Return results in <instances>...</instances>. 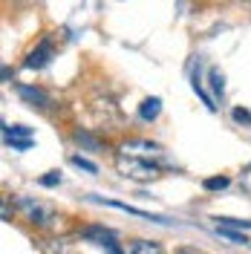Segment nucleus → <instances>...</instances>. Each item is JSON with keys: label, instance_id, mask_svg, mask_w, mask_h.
<instances>
[{"label": "nucleus", "instance_id": "6e6552de", "mask_svg": "<svg viewBox=\"0 0 251 254\" xmlns=\"http://www.w3.org/2000/svg\"><path fill=\"white\" fill-rule=\"evenodd\" d=\"M81 237L93 240V243H98V246H107V243L116 240V234H113L110 228H101V225H87V228L81 231Z\"/></svg>", "mask_w": 251, "mask_h": 254}, {"label": "nucleus", "instance_id": "4468645a", "mask_svg": "<svg viewBox=\"0 0 251 254\" xmlns=\"http://www.w3.org/2000/svg\"><path fill=\"white\" fill-rule=\"evenodd\" d=\"M72 139L78 144H84V147H90V150H101V144H98V139H93L90 133H84V130H75L72 133Z\"/></svg>", "mask_w": 251, "mask_h": 254}, {"label": "nucleus", "instance_id": "423d86ee", "mask_svg": "<svg viewBox=\"0 0 251 254\" xmlns=\"http://www.w3.org/2000/svg\"><path fill=\"white\" fill-rule=\"evenodd\" d=\"M17 95L26 101V104H32V107H41V110H47V107H52V98H49L44 90H38V87H26V84H17Z\"/></svg>", "mask_w": 251, "mask_h": 254}, {"label": "nucleus", "instance_id": "f3484780", "mask_svg": "<svg viewBox=\"0 0 251 254\" xmlns=\"http://www.w3.org/2000/svg\"><path fill=\"white\" fill-rule=\"evenodd\" d=\"M41 185H44V188H55V185H61V174H58V171H52V174L41 176Z\"/></svg>", "mask_w": 251, "mask_h": 254}, {"label": "nucleus", "instance_id": "9d476101", "mask_svg": "<svg viewBox=\"0 0 251 254\" xmlns=\"http://www.w3.org/2000/svg\"><path fill=\"white\" fill-rule=\"evenodd\" d=\"M208 81H211V90H214V95H217V98H222V95H225V75H222L220 66H211V69H208Z\"/></svg>", "mask_w": 251, "mask_h": 254}, {"label": "nucleus", "instance_id": "6ab92c4d", "mask_svg": "<svg viewBox=\"0 0 251 254\" xmlns=\"http://www.w3.org/2000/svg\"><path fill=\"white\" fill-rule=\"evenodd\" d=\"M234 122H240V125H251V113L249 110H243V107H234Z\"/></svg>", "mask_w": 251, "mask_h": 254}, {"label": "nucleus", "instance_id": "39448f33", "mask_svg": "<svg viewBox=\"0 0 251 254\" xmlns=\"http://www.w3.org/2000/svg\"><path fill=\"white\" fill-rule=\"evenodd\" d=\"M52 58H55V47H52V41H49V38H44V41H41V44L26 55V66H29V69H44Z\"/></svg>", "mask_w": 251, "mask_h": 254}, {"label": "nucleus", "instance_id": "aec40b11", "mask_svg": "<svg viewBox=\"0 0 251 254\" xmlns=\"http://www.w3.org/2000/svg\"><path fill=\"white\" fill-rule=\"evenodd\" d=\"M179 254H199V252H190V249H182Z\"/></svg>", "mask_w": 251, "mask_h": 254}, {"label": "nucleus", "instance_id": "1a4fd4ad", "mask_svg": "<svg viewBox=\"0 0 251 254\" xmlns=\"http://www.w3.org/2000/svg\"><path fill=\"white\" fill-rule=\"evenodd\" d=\"M159 113H162V101H159L156 95H150V98H144L139 107V116L144 119V122H153Z\"/></svg>", "mask_w": 251, "mask_h": 254}, {"label": "nucleus", "instance_id": "f03ea898", "mask_svg": "<svg viewBox=\"0 0 251 254\" xmlns=\"http://www.w3.org/2000/svg\"><path fill=\"white\" fill-rule=\"evenodd\" d=\"M122 153L125 156H136V159H159L162 156V147L156 142H147V139H130L122 144Z\"/></svg>", "mask_w": 251, "mask_h": 254}, {"label": "nucleus", "instance_id": "2eb2a0df", "mask_svg": "<svg viewBox=\"0 0 251 254\" xmlns=\"http://www.w3.org/2000/svg\"><path fill=\"white\" fill-rule=\"evenodd\" d=\"M202 185H205V190H225L231 185V179L228 176H211V179H205Z\"/></svg>", "mask_w": 251, "mask_h": 254}, {"label": "nucleus", "instance_id": "a211bd4d", "mask_svg": "<svg viewBox=\"0 0 251 254\" xmlns=\"http://www.w3.org/2000/svg\"><path fill=\"white\" fill-rule=\"evenodd\" d=\"M6 144H9L12 150H29V147H32V139H6Z\"/></svg>", "mask_w": 251, "mask_h": 254}, {"label": "nucleus", "instance_id": "20e7f679", "mask_svg": "<svg viewBox=\"0 0 251 254\" xmlns=\"http://www.w3.org/2000/svg\"><path fill=\"white\" fill-rule=\"evenodd\" d=\"M17 205H20V211L26 214V220L35 222V225H47V222L52 220V211H49L47 205L29 199V196H17Z\"/></svg>", "mask_w": 251, "mask_h": 254}, {"label": "nucleus", "instance_id": "ddd939ff", "mask_svg": "<svg viewBox=\"0 0 251 254\" xmlns=\"http://www.w3.org/2000/svg\"><path fill=\"white\" fill-rule=\"evenodd\" d=\"M217 225L234 231H251V220H237V217H217Z\"/></svg>", "mask_w": 251, "mask_h": 254}, {"label": "nucleus", "instance_id": "9b49d317", "mask_svg": "<svg viewBox=\"0 0 251 254\" xmlns=\"http://www.w3.org/2000/svg\"><path fill=\"white\" fill-rule=\"evenodd\" d=\"M217 234H220L222 240H228L231 246H249V237L240 234V231H234V228H222V225H217Z\"/></svg>", "mask_w": 251, "mask_h": 254}, {"label": "nucleus", "instance_id": "f8f14e48", "mask_svg": "<svg viewBox=\"0 0 251 254\" xmlns=\"http://www.w3.org/2000/svg\"><path fill=\"white\" fill-rule=\"evenodd\" d=\"M3 139H32V130L23 125H3Z\"/></svg>", "mask_w": 251, "mask_h": 254}, {"label": "nucleus", "instance_id": "7ed1b4c3", "mask_svg": "<svg viewBox=\"0 0 251 254\" xmlns=\"http://www.w3.org/2000/svg\"><path fill=\"white\" fill-rule=\"evenodd\" d=\"M95 202H104V205L110 208H119V211H127V214H133V217H139V220H147V222H159V225H173V220L168 217H162V214H150V211H141V208H133L127 205V202H119V199H104V196H93Z\"/></svg>", "mask_w": 251, "mask_h": 254}, {"label": "nucleus", "instance_id": "f257e3e1", "mask_svg": "<svg viewBox=\"0 0 251 254\" xmlns=\"http://www.w3.org/2000/svg\"><path fill=\"white\" fill-rule=\"evenodd\" d=\"M119 171L127 176V179H136V182H150V179H156L159 168L156 165H150L147 159H136V156H119Z\"/></svg>", "mask_w": 251, "mask_h": 254}, {"label": "nucleus", "instance_id": "0eeeda50", "mask_svg": "<svg viewBox=\"0 0 251 254\" xmlns=\"http://www.w3.org/2000/svg\"><path fill=\"white\" fill-rule=\"evenodd\" d=\"M125 254H165V252L153 240H130L125 246Z\"/></svg>", "mask_w": 251, "mask_h": 254}, {"label": "nucleus", "instance_id": "dca6fc26", "mask_svg": "<svg viewBox=\"0 0 251 254\" xmlns=\"http://www.w3.org/2000/svg\"><path fill=\"white\" fill-rule=\"evenodd\" d=\"M72 165H78L81 171H87V174H98V165H95V162H90L87 156H81V153H75V156H72Z\"/></svg>", "mask_w": 251, "mask_h": 254}]
</instances>
